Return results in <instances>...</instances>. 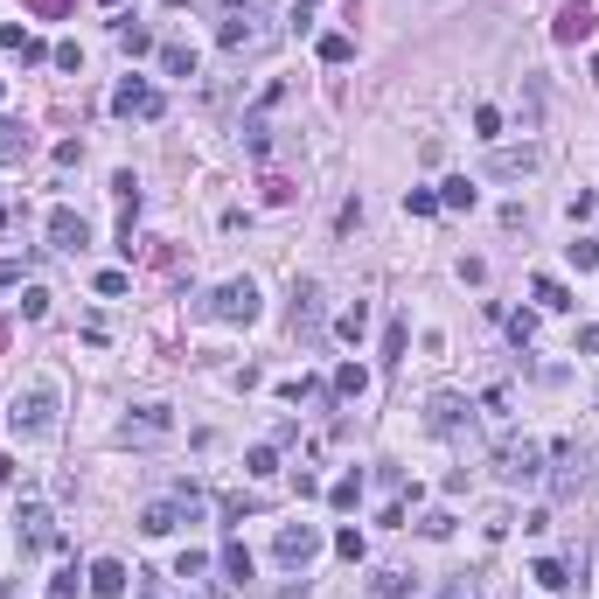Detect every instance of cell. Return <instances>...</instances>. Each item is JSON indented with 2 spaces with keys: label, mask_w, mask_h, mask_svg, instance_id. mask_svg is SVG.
I'll list each match as a JSON object with an SVG mask.
<instances>
[{
  "label": "cell",
  "mask_w": 599,
  "mask_h": 599,
  "mask_svg": "<svg viewBox=\"0 0 599 599\" xmlns=\"http://www.w3.org/2000/svg\"><path fill=\"white\" fill-rule=\"evenodd\" d=\"M160 70L168 77H195V50L188 42H160Z\"/></svg>",
  "instance_id": "18"
},
{
  "label": "cell",
  "mask_w": 599,
  "mask_h": 599,
  "mask_svg": "<svg viewBox=\"0 0 599 599\" xmlns=\"http://www.w3.org/2000/svg\"><path fill=\"white\" fill-rule=\"evenodd\" d=\"M495 474L509 481V488L544 481V446H537V440H502V446H495Z\"/></svg>",
  "instance_id": "3"
},
{
  "label": "cell",
  "mask_w": 599,
  "mask_h": 599,
  "mask_svg": "<svg viewBox=\"0 0 599 599\" xmlns=\"http://www.w3.org/2000/svg\"><path fill=\"white\" fill-rule=\"evenodd\" d=\"M50 244L56 251H84L91 244V223H84L77 209H50Z\"/></svg>",
  "instance_id": "12"
},
{
  "label": "cell",
  "mask_w": 599,
  "mask_h": 599,
  "mask_svg": "<svg viewBox=\"0 0 599 599\" xmlns=\"http://www.w3.org/2000/svg\"><path fill=\"white\" fill-rule=\"evenodd\" d=\"M481 412H488V418H509V391H502V384H495V391L481 397Z\"/></svg>",
  "instance_id": "40"
},
{
  "label": "cell",
  "mask_w": 599,
  "mask_h": 599,
  "mask_svg": "<svg viewBox=\"0 0 599 599\" xmlns=\"http://www.w3.org/2000/svg\"><path fill=\"white\" fill-rule=\"evenodd\" d=\"M307 7H313V0H293V14H307Z\"/></svg>",
  "instance_id": "45"
},
{
  "label": "cell",
  "mask_w": 599,
  "mask_h": 599,
  "mask_svg": "<svg viewBox=\"0 0 599 599\" xmlns=\"http://www.w3.org/2000/svg\"><path fill=\"white\" fill-rule=\"evenodd\" d=\"M537 168H544V154H537L530 140H522V147H502V140L488 147V182H530Z\"/></svg>",
  "instance_id": "6"
},
{
  "label": "cell",
  "mask_w": 599,
  "mask_h": 599,
  "mask_svg": "<svg viewBox=\"0 0 599 599\" xmlns=\"http://www.w3.org/2000/svg\"><path fill=\"white\" fill-rule=\"evenodd\" d=\"M168 7H182V0H168Z\"/></svg>",
  "instance_id": "47"
},
{
  "label": "cell",
  "mask_w": 599,
  "mask_h": 599,
  "mask_svg": "<svg viewBox=\"0 0 599 599\" xmlns=\"http://www.w3.org/2000/svg\"><path fill=\"white\" fill-rule=\"evenodd\" d=\"M126 585H132V572L119 558H98V565H91V593L98 599H126Z\"/></svg>",
  "instance_id": "14"
},
{
  "label": "cell",
  "mask_w": 599,
  "mask_h": 599,
  "mask_svg": "<svg viewBox=\"0 0 599 599\" xmlns=\"http://www.w3.org/2000/svg\"><path fill=\"white\" fill-rule=\"evenodd\" d=\"M209 313L216 321H259V286L251 279H223V286L209 293Z\"/></svg>",
  "instance_id": "7"
},
{
  "label": "cell",
  "mask_w": 599,
  "mask_h": 599,
  "mask_svg": "<svg viewBox=\"0 0 599 599\" xmlns=\"http://www.w3.org/2000/svg\"><path fill=\"white\" fill-rule=\"evenodd\" d=\"M356 495H363V474H341L335 488H328V502H335V509H356Z\"/></svg>",
  "instance_id": "26"
},
{
  "label": "cell",
  "mask_w": 599,
  "mask_h": 599,
  "mask_svg": "<svg viewBox=\"0 0 599 599\" xmlns=\"http://www.w3.org/2000/svg\"><path fill=\"white\" fill-rule=\"evenodd\" d=\"M349 56H356V42H349V35H321V63H349Z\"/></svg>",
  "instance_id": "27"
},
{
  "label": "cell",
  "mask_w": 599,
  "mask_h": 599,
  "mask_svg": "<svg viewBox=\"0 0 599 599\" xmlns=\"http://www.w3.org/2000/svg\"><path fill=\"white\" fill-rule=\"evenodd\" d=\"M119 42H126L132 56H147V50H154V35H147L140 22H119Z\"/></svg>",
  "instance_id": "31"
},
{
  "label": "cell",
  "mask_w": 599,
  "mask_h": 599,
  "mask_svg": "<svg viewBox=\"0 0 599 599\" xmlns=\"http://www.w3.org/2000/svg\"><path fill=\"white\" fill-rule=\"evenodd\" d=\"M593 28H599L593 7H585V0H565V7H558V22H550V42H558V50H578Z\"/></svg>",
  "instance_id": "10"
},
{
  "label": "cell",
  "mask_w": 599,
  "mask_h": 599,
  "mask_svg": "<svg viewBox=\"0 0 599 599\" xmlns=\"http://www.w3.org/2000/svg\"><path fill=\"white\" fill-rule=\"evenodd\" d=\"M203 572H209L203 550H182V558H175V578H203Z\"/></svg>",
  "instance_id": "36"
},
{
  "label": "cell",
  "mask_w": 599,
  "mask_h": 599,
  "mask_svg": "<svg viewBox=\"0 0 599 599\" xmlns=\"http://www.w3.org/2000/svg\"><path fill=\"white\" fill-rule=\"evenodd\" d=\"M14 537H22V550H56V544H63V530H56V516L42 509V502H22Z\"/></svg>",
  "instance_id": "9"
},
{
  "label": "cell",
  "mask_w": 599,
  "mask_h": 599,
  "mask_svg": "<svg viewBox=\"0 0 599 599\" xmlns=\"http://www.w3.org/2000/svg\"><path fill=\"white\" fill-rule=\"evenodd\" d=\"M28 7H42V14H63V7H70V0H28Z\"/></svg>",
  "instance_id": "44"
},
{
  "label": "cell",
  "mask_w": 599,
  "mask_h": 599,
  "mask_svg": "<svg viewBox=\"0 0 599 599\" xmlns=\"http://www.w3.org/2000/svg\"><path fill=\"white\" fill-rule=\"evenodd\" d=\"M440 203L446 209H474V203H481V188H474L467 175H446V182H440Z\"/></svg>",
  "instance_id": "17"
},
{
  "label": "cell",
  "mask_w": 599,
  "mask_h": 599,
  "mask_svg": "<svg viewBox=\"0 0 599 599\" xmlns=\"http://www.w3.org/2000/svg\"><path fill=\"white\" fill-rule=\"evenodd\" d=\"M460 418H467V397L440 391V397H432V412H425V425H432V432H460Z\"/></svg>",
  "instance_id": "15"
},
{
  "label": "cell",
  "mask_w": 599,
  "mask_h": 599,
  "mask_svg": "<svg viewBox=\"0 0 599 599\" xmlns=\"http://www.w3.org/2000/svg\"><path fill=\"white\" fill-rule=\"evenodd\" d=\"M7 425H14V440H50L56 432V384H28L7 404Z\"/></svg>",
  "instance_id": "2"
},
{
  "label": "cell",
  "mask_w": 599,
  "mask_h": 599,
  "mask_svg": "<svg viewBox=\"0 0 599 599\" xmlns=\"http://www.w3.org/2000/svg\"><path fill=\"white\" fill-rule=\"evenodd\" d=\"M293 328H300V335H321V286H313V279L293 286Z\"/></svg>",
  "instance_id": "13"
},
{
  "label": "cell",
  "mask_w": 599,
  "mask_h": 599,
  "mask_svg": "<svg viewBox=\"0 0 599 599\" xmlns=\"http://www.w3.org/2000/svg\"><path fill=\"white\" fill-rule=\"evenodd\" d=\"M272 558H279L286 572H307L313 558H321V530H313V522H279V537H272Z\"/></svg>",
  "instance_id": "4"
},
{
  "label": "cell",
  "mask_w": 599,
  "mask_h": 599,
  "mask_svg": "<svg viewBox=\"0 0 599 599\" xmlns=\"http://www.w3.org/2000/svg\"><path fill=\"white\" fill-rule=\"evenodd\" d=\"M126 286H132L126 272H98V293H104V300H119V293H126Z\"/></svg>",
  "instance_id": "38"
},
{
  "label": "cell",
  "mask_w": 599,
  "mask_h": 599,
  "mask_svg": "<svg viewBox=\"0 0 599 599\" xmlns=\"http://www.w3.org/2000/svg\"><path fill=\"white\" fill-rule=\"evenodd\" d=\"M223 578H231V585L251 578V550H244V544H223Z\"/></svg>",
  "instance_id": "24"
},
{
  "label": "cell",
  "mask_w": 599,
  "mask_h": 599,
  "mask_svg": "<svg viewBox=\"0 0 599 599\" xmlns=\"http://www.w3.org/2000/svg\"><path fill=\"white\" fill-rule=\"evenodd\" d=\"M0 98H7V84H0Z\"/></svg>",
  "instance_id": "46"
},
{
  "label": "cell",
  "mask_w": 599,
  "mask_h": 599,
  "mask_svg": "<svg viewBox=\"0 0 599 599\" xmlns=\"http://www.w3.org/2000/svg\"><path fill=\"white\" fill-rule=\"evenodd\" d=\"M474 132H481L488 147H495V140H502V112H495V104H481V112H474Z\"/></svg>",
  "instance_id": "30"
},
{
  "label": "cell",
  "mask_w": 599,
  "mask_h": 599,
  "mask_svg": "<svg viewBox=\"0 0 599 599\" xmlns=\"http://www.w3.org/2000/svg\"><path fill=\"white\" fill-rule=\"evenodd\" d=\"M578 356H599V328H578Z\"/></svg>",
  "instance_id": "43"
},
{
  "label": "cell",
  "mask_w": 599,
  "mask_h": 599,
  "mask_svg": "<svg viewBox=\"0 0 599 599\" xmlns=\"http://www.w3.org/2000/svg\"><path fill=\"white\" fill-rule=\"evenodd\" d=\"M363 328H369V307H363V300H356V307H341V321H335L341 341H363Z\"/></svg>",
  "instance_id": "23"
},
{
  "label": "cell",
  "mask_w": 599,
  "mask_h": 599,
  "mask_svg": "<svg viewBox=\"0 0 599 599\" xmlns=\"http://www.w3.org/2000/svg\"><path fill=\"white\" fill-rule=\"evenodd\" d=\"M7 286H22V265H14V259H0V293H7Z\"/></svg>",
  "instance_id": "42"
},
{
  "label": "cell",
  "mask_w": 599,
  "mask_h": 599,
  "mask_svg": "<svg viewBox=\"0 0 599 599\" xmlns=\"http://www.w3.org/2000/svg\"><path fill=\"white\" fill-rule=\"evenodd\" d=\"M50 599H77V572H63V578H50Z\"/></svg>",
  "instance_id": "41"
},
{
  "label": "cell",
  "mask_w": 599,
  "mask_h": 599,
  "mask_svg": "<svg viewBox=\"0 0 599 599\" xmlns=\"http://www.w3.org/2000/svg\"><path fill=\"white\" fill-rule=\"evenodd\" d=\"M565 259H572L578 272H599V237H572V244H565Z\"/></svg>",
  "instance_id": "25"
},
{
  "label": "cell",
  "mask_w": 599,
  "mask_h": 599,
  "mask_svg": "<svg viewBox=\"0 0 599 599\" xmlns=\"http://www.w3.org/2000/svg\"><path fill=\"white\" fill-rule=\"evenodd\" d=\"M237 132H244V147H251V154H272V132H265V112H251V119H244V126H237Z\"/></svg>",
  "instance_id": "22"
},
{
  "label": "cell",
  "mask_w": 599,
  "mask_h": 599,
  "mask_svg": "<svg viewBox=\"0 0 599 599\" xmlns=\"http://www.w3.org/2000/svg\"><path fill=\"white\" fill-rule=\"evenodd\" d=\"M28 147H35V140H28V126H22V119H0V160H22Z\"/></svg>",
  "instance_id": "20"
},
{
  "label": "cell",
  "mask_w": 599,
  "mask_h": 599,
  "mask_svg": "<svg viewBox=\"0 0 599 599\" xmlns=\"http://www.w3.org/2000/svg\"><path fill=\"white\" fill-rule=\"evenodd\" d=\"M530 293H537V307H544V313H572V307H578L572 293H565V279H550V272H537V279H530Z\"/></svg>",
  "instance_id": "16"
},
{
  "label": "cell",
  "mask_w": 599,
  "mask_h": 599,
  "mask_svg": "<svg viewBox=\"0 0 599 599\" xmlns=\"http://www.w3.org/2000/svg\"><path fill=\"white\" fill-rule=\"evenodd\" d=\"M112 112H119V119H160V112H168V98H160L147 77H126L119 91H112Z\"/></svg>",
  "instance_id": "8"
},
{
  "label": "cell",
  "mask_w": 599,
  "mask_h": 599,
  "mask_svg": "<svg viewBox=\"0 0 599 599\" xmlns=\"http://www.w3.org/2000/svg\"><path fill=\"white\" fill-rule=\"evenodd\" d=\"M22 313H28V321H42V313H50V293L28 286V293H22Z\"/></svg>",
  "instance_id": "37"
},
{
  "label": "cell",
  "mask_w": 599,
  "mask_h": 599,
  "mask_svg": "<svg viewBox=\"0 0 599 599\" xmlns=\"http://www.w3.org/2000/svg\"><path fill=\"white\" fill-rule=\"evenodd\" d=\"M244 467L265 481V474H279V453H272V446H251V453H244Z\"/></svg>",
  "instance_id": "34"
},
{
  "label": "cell",
  "mask_w": 599,
  "mask_h": 599,
  "mask_svg": "<svg viewBox=\"0 0 599 599\" xmlns=\"http://www.w3.org/2000/svg\"><path fill=\"white\" fill-rule=\"evenodd\" d=\"M404 341H412V328H404V321H391V328H384V363H397V356H404Z\"/></svg>",
  "instance_id": "35"
},
{
  "label": "cell",
  "mask_w": 599,
  "mask_h": 599,
  "mask_svg": "<svg viewBox=\"0 0 599 599\" xmlns=\"http://www.w3.org/2000/svg\"><path fill=\"white\" fill-rule=\"evenodd\" d=\"M216 42H223L231 56H259V50L279 42V28H272V14H265L259 0H244V7H231V22L216 28Z\"/></svg>",
  "instance_id": "1"
},
{
  "label": "cell",
  "mask_w": 599,
  "mask_h": 599,
  "mask_svg": "<svg viewBox=\"0 0 599 599\" xmlns=\"http://www.w3.org/2000/svg\"><path fill=\"white\" fill-rule=\"evenodd\" d=\"M182 522H195V509H188L182 495H168V502H147V509H140V530H147V537H175Z\"/></svg>",
  "instance_id": "11"
},
{
  "label": "cell",
  "mask_w": 599,
  "mask_h": 599,
  "mask_svg": "<svg viewBox=\"0 0 599 599\" xmlns=\"http://www.w3.org/2000/svg\"><path fill=\"white\" fill-rule=\"evenodd\" d=\"M509 341L530 349V341H537V313H509Z\"/></svg>",
  "instance_id": "33"
},
{
  "label": "cell",
  "mask_w": 599,
  "mask_h": 599,
  "mask_svg": "<svg viewBox=\"0 0 599 599\" xmlns=\"http://www.w3.org/2000/svg\"><path fill=\"white\" fill-rule=\"evenodd\" d=\"M537 585H544V593H565V585H572V565H565V558H537Z\"/></svg>",
  "instance_id": "19"
},
{
  "label": "cell",
  "mask_w": 599,
  "mask_h": 599,
  "mask_svg": "<svg viewBox=\"0 0 599 599\" xmlns=\"http://www.w3.org/2000/svg\"><path fill=\"white\" fill-rule=\"evenodd\" d=\"M418 530H425V537H453V516H446V509H432V516L418 522Z\"/></svg>",
  "instance_id": "39"
},
{
  "label": "cell",
  "mask_w": 599,
  "mask_h": 599,
  "mask_svg": "<svg viewBox=\"0 0 599 599\" xmlns=\"http://www.w3.org/2000/svg\"><path fill=\"white\" fill-rule=\"evenodd\" d=\"M335 550H341V558H349V565H363V530H356V522H349V530H341V537H335Z\"/></svg>",
  "instance_id": "29"
},
{
  "label": "cell",
  "mask_w": 599,
  "mask_h": 599,
  "mask_svg": "<svg viewBox=\"0 0 599 599\" xmlns=\"http://www.w3.org/2000/svg\"><path fill=\"white\" fill-rule=\"evenodd\" d=\"M369 585H377V599H404V593H412V578H404V572H377Z\"/></svg>",
  "instance_id": "28"
},
{
  "label": "cell",
  "mask_w": 599,
  "mask_h": 599,
  "mask_svg": "<svg viewBox=\"0 0 599 599\" xmlns=\"http://www.w3.org/2000/svg\"><path fill=\"white\" fill-rule=\"evenodd\" d=\"M363 391H369V369H363V363H341V369H335V397H349V404H356Z\"/></svg>",
  "instance_id": "21"
},
{
  "label": "cell",
  "mask_w": 599,
  "mask_h": 599,
  "mask_svg": "<svg viewBox=\"0 0 599 599\" xmlns=\"http://www.w3.org/2000/svg\"><path fill=\"white\" fill-rule=\"evenodd\" d=\"M168 432H175V412H168V404H140V412L119 418V440L126 446H160Z\"/></svg>",
  "instance_id": "5"
},
{
  "label": "cell",
  "mask_w": 599,
  "mask_h": 599,
  "mask_svg": "<svg viewBox=\"0 0 599 599\" xmlns=\"http://www.w3.org/2000/svg\"><path fill=\"white\" fill-rule=\"evenodd\" d=\"M432 209H440L432 188H404V216H432Z\"/></svg>",
  "instance_id": "32"
}]
</instances>
